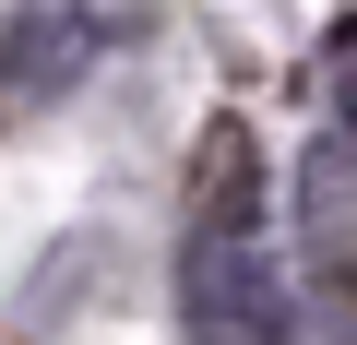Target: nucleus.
I'll return each instance as SVG.
<instances>
[{
	"label": "nucleus",
	"instance_id": "nucleus-3",
	"mask_svg": "<svg viewBox=\"0 0 357 345\" xmlns=\"http://www.w3.org/2000/svg\"><path fill=\"white\" fill-rule=\"evenodd\" d=\"M298 250H310L321 286L357 298V131H345V119L298 155Z\"/></svg>",
	"mask_w": 357,
	"mask_h": 345
},
{
	"label": "nucleus",
	"instance_id": "nucleus-1",
	"mask_svg": "<svg viewBox=\"0 0 357 345\" xmlns=\"http://www.w3.org/2000/svg\"><path fill=\"white\" fill-rule=\"evenodd\" d=\"M178 333L191 345H286V274L262 250V179H250L238 131L215 143L191 238H178Z\"/></svg>",
	"mask_w": 357,
	"mask_h": 345
},
{
	"label": "nucleus",
	"instance_id": "nucleus-2",
	"mask_svg": "<svg viewBox=\"0 0 357 345\" xmlns=\"http://www.w3.org/2000/svg\"><path fill=\"white\" fill-rule=\"evenodd\" d=\"M119 48V0H24L0 24V107H48Z\"/></svg>",
	"mask_w": 357,
	"mask_h": 345
}]
</instances>
